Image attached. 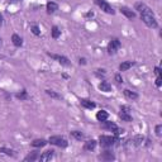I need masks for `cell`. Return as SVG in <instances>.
<instances>
[{
  "label": "cell",
  "mask_w": 162,
  "mask_h": 162,
  "mask_svg": "<svg viewBox=\"0 0 162 162\" xmlns=\"http://www.w3.org/2000/svg\"><path fill=\"white\" fill-rule=\"evenodd\" d=\"M53 155H55V151H52V149H48V151L43 152L42 155L39 156V160L46 162V161H49L51 158H53Z\"/></svg>",
  "instance_id": "obj_10"
},
{
  "label": "cell",
  "mask_w": 162,
  "mask_h": 162,
  "mask_svg": "<svg viewBox=\"0 0 162 162\" xmlns=\"http://www.w3.org/2000/svg\"><path fill=\"white\" fill-rule=\"evenodd\" d=\"M99 90L104 91V93H110L111 91V85L109 84L108 81H101L99 84Z\"/></svg>",
  "instance_id": "obj_12"
},
{
  "label": "cell",
  "mask_w": 162,
  "mask_h": 162,
  "mask_svg": "<svg viewBox=\"0 0 162 162\" xmlns=\"http://www.w3.org/2000/svg\"><path fill=\"white\" fill-rule=\"evenodd\" d=\"M39 158V155H38V152H32V153H29L28 156H25L24 157V161H31V162H33V161H36Z\"/></svg>",
  "instance_id": "obj_20"
},
{
  "label": "cell",
  "mask_w": 162,
  "mask_h": 162,
  "mask_svg": "<svg viewBox=\"0 0 162 162\" xmlns=\"http://www.w3.org/2000/svg\"><path fill=\"white\" fill-rule=\"evenodd\" d=\"M134 8H135V10L139 11L141 19L143 20L144 24H146L147 27H151V28H157L158 27V23H157V20H156L155 15H153L152 10L149 9L144 3H141V1L135 3Z\"/></svg>",
  "instance_id": "obj_1"
},
{
  "label": "cell",
  "mask_w": 162,
  "mask_h": 162,
  "mask_svg": "<svg viewBox=\"0 0 162 162\" xmlns=\"http://www.w3.org/2000/svg\"><path fill=\"white\" fill-rule=\"evenodd\" d=\"M94 15V13L93 11H90V13H87V17H93Z\"/></svg>",
  "instance_id": "obj_35"
},
{
  "label": "cell",
  "mask_w": 162,
  "mask_h": 162,
  "mask_svg": "<svg viewBox=\"0 0 162 162\" xmlns=\"http://www.w3.org/2000/svg\"><path fill=\"white\" fill-rule=\"evenodd\" d=\"M103 128L111 131L115 135H120V134L124 133V131L120 129V128H118V125L115 124V123H113V122H107V120H104V123H103Z\"/></svg>",
  "instance_id": "obj_4"
},
{
  "label": "cell",
  "mask_w": 162,
  "mask_h": 162,
  "mask_svg": "<svg viewBox=\"0 0 162 162\" xmlns=\"http://www.w3.org/2000/svg\"><path fill=\"white\" fill-rule=\"evenodd\" d=\"M71 135L75 139H77V141H81L82 138H84V134L81 133V132H79V131H72L71 132Z\"/></svg>",
  "instance_id": "obj_24"
},
{
  "label": "cell",
  "mask_w": 162,
  "mask_h": 162,
  "mask_svg": "<svg viewBox=\"0 0 162 162\" xmlns=\"http://www.w3.org/2000/svg\"><path fill=\"white\" fill-rule=\"evenodd\" d=\"M143 141H144L143 135H135L133 138V141H132V143H133L134 146H141V144L143 143Z\"/></svg>",
  "instance_id": "obj_22"
},
{
  "label": "cell",
  "mask_w": 162,
  "mask_h": 162,
  "mask_svg": "<svg viewBox=\"0 0 162 162\" xmlns=\"http://www.w3.org/2000/svg\"><path fill=\"white\" fill-rule=\"evenodd\" d=\"M0 152H3V153H5V155H8V156H14V151H11V149L9 148H0Z\"/></svg>",
  "instance_id": "obj_27"
},
{
  "label": "cell",
  "mask_w": 162,
  "mask_h": 162,
  "mask_svg": "<svg viewBox=\"0 0 162 162\" xmlns=\"http://www.w3.org/2000/svg\"><path fill=\"white\" fill-rule=\"evenodd\" d=\"M60 36H61V31L58 29V27H56V25L52 27V37H53L55 39H57Z\"/></svg>",
  "instance_id": "obj_25"
},
{
  "label": "cell",
  "mask_w": 162,
  "mask_h": 162,
  "mask_svg": "<svg viewBox=\"0 0 162 162\" xmlns=\"http://www.w3.org/2000/svg\"><path fill=\"white\" fill-rule=\"evenodd\" d=\"M48 143L53 144V146H57V147H61V148H66L69 146V142L63 137H61V135H52V137H49Z\"/></svg>",
  "instance_id": "obj_2"
},
{
  "label": "cell",
  "mask_w": 162,
  "mask_h": 162,
  "mask_svg": "<svg viewBox=\"0 0 162 162\" xmlns=\"http://www.w3.org/2000/svg\"><path fill=\"white\" fill-rule=\"evenodd\" d=\"M15 96H17L18 99H20V100H27V99H28V94H27V91H25V90H22L20 93L17 94Z\"/></svg>",
  "instance_id": "obj_26"
},
{
  "label": "cell",
  "mask_w": 162,
  "mask_h": 162,
  "mask_svg": "<svg viewBox=\"0 0 162 162\" xmlns=\"http://www.w3.org/2000/svg\"><path fill=\"white\" fill-rule=\"evenodd\" d=\"M46 94L48 96H51V98H53V99H62V96H61L60 94H57L56 91H53V90H46Z\"/></svg>",
  "instance_id": "obj_23"
},
{
  "label": "cell",
  "mask_w": 162,
  "mask_h": 162,
  "mask_svg": "<svg viewBox=\"0 0 162 162\" xmlns=\"http://www.w3.org/2000/svg\"><path fill=\"white\" fill-rule=\"evenodd\" d=\"M8 1H19V0H8Z\"/></svg>",
  "instance_id": "obj_37"
},
{
  "label": "cell",
  "mask_w": 162,
  "mask_h": 162,
  "mask_svg": "<svg viewBox=\"0 0 162 162\" xmlns=\"http://www.w3.org/2000/svg\"><path fill=\"white\" fill-rule=\"evenodd\" d=\"M99 158L101 161H113V160H115V156L110 151H105V152H103L101 155H99Z\"/></svg>",
  "instance_id": "obj_9"
},
{
  "label": "cell",
  "mask_w": 162,
  "mask_h": 162,
  "mask_svg": "<svg viewBox=\"0 0 162 162\" xmlns=\"http://www.w3.org/2000/svg\"><path fill=\"white\" fill-rule=\"evenodd\" d=\"M3 24V17H1V14H0V25Z\"/></svg>",
  "instance_id": "obj_36"
},
{
  "label": "cell",
  "mask_w": 162,
  "mask_h": 162,
  "mask_svg": "<svg viewBox=\"0 0 162 162\" xmlns=\"http://www.w3.org/2000/svg\"><path fill=\"white\" fill-rule=\"evenodd\" d=\"M124 95H125V98H128L131 100H137L138 99V94L134 93V91H132V90H129V89L124 90Z\"/></svg>",
  "instance_id": "obj_18"
},
{
  "label": "cell",
  "mask_w": 162,
  "mask_h": 162,
  "mask_svg": "<svg viewBox=\"0 0 162 162\" xmlns=\"http://www.w3.org/2000/svg\"><path fill=\"white\" fill-rule=\"evenodd\" d=\"M119 118L123 122H132V115L129 113H124V111H120L119 113Z\"/></svg>",
  "instance_id": "obj_21"
},
{
  "label": "cell",
  "mask_w": 162,
  "mask_h": 162,
  "mask_svg": "<svg viewBox=\"0 0 162 162\" xmlns=\"http://www.w3.org/2000/svg\"><path fill=\"white\" fill-rule=\"evenodd\" d=\"M32 32H33L34 36H39L41 34V31H39V28H38L37 25H33V27H32Z\"/></svg>",
  "instance_id": "obj_28"
},
{
  "label": "cell",
  "mask_w": 162,
  "mask_h": 162,
  "mask_svg": "<svg viewBox=\"0 0 162 162\" xmlns=\"http://www.w3.org/2000/svg\"><path fill=\"white\" fill-rule=\"evenodd\" d=\"M132 66H134V61H124L119 65V71H128Z\"/></svg>",
  "instance_id": "obj_11"
},
{
  "label": "cell",
  "mask_w": 162,
  "mask_h": 162,
  "mask_svg": "<svg viewBox=\"0 0 162 162\" xmlns=\"http://www.w3.org/2000/svg\"><path fill=\"white\" fill-rule=\"evenodd\" d=\"M47 143H48V142H47L46 139L41 138V139H34L33 142H32V146L36 147V148H41V147H45Z\"/></svg>",
  "instance_id": "obj_17"
},
{
  "label": "cell",
  "mask_w": 162,
  "mask_h": 162,
  "mask_svg": "<svg viewBox=\"0 0 162 162\" xmlns=\"http://www.w3.org/2000/svg\"><path fill=\"white\" fill-rule=\"evenodd\" d=\"M108 118H109V114H108V111H105V110H100L96 113V119H98L99 122H104Z\"/></svg>",
  "instance_id": "obj_16"
},
{
  "label": "cell",
  "mask_w": 162,
  "mask_h": 162,
  "mask_svg": "<svg viewBox=\"0 0 162 162\" xmlns=\"http://www.w3.org/2000/svg\"><path fill=\"white\" fill-rule=\"evenodd\" d=\"M46 9H47V13H48V14H53L55 11L58 9V5L56 4V3H53V1H49V3H47Z\"/></svg>",
  "instance_id": "obj_15"
},
{
  "label": "cell",
  "mask_w": 162,
  "mask_h": 162,
  "mask_svg": "<svg viewBox=\"0 0 162 162\" xmlns=\"http://www.w3.org/2000/svg\"><path fill=\"white\" fill-rule=\"evenodd\" d=\"M155 73L157 76H161V69L160 67H155Z\"/></svg>",
  "instance_id": "obj_33"
},
{
  "label": "cell",
  "mask_w": 162,
  "mask_h": 162,
  "mask_svg": "<svg viewBox=\"0 0 162 162\" xmlns=\"http://www.w3.org/2000/svg\"><path fill=\"white\" fill-rule=\"evenodd\" d=\"M120 48V41L118 39V38H113V39L109 42V45H108V53L109 55H114V53H117V51Z\"/></svg>",
  "instance_id": "obj_6"
},
{
  "label": "cell",
  "mask_w": 162,
  "mask_h": 162,
  "mask_svg": "<svg viewBox=\"0 0 162 162\" xmlns=\"http://www.w3.org/2000/svg\"><path fill=\"white\" fill-rule=\"evenodd\" d=\"M94 3H95V4L98 5V7L103 11H105L107 14H111V15H113V14H115V11L113 10V8H111L110 5H109L108 3L105 1V0H94Z\"/></svg>",
  "instance_id": "obj_5"
},
{
  "label": "cell",
  "mask_w": 162,
  "mask_h": 162,
  "mask_svg": "<svg viewBox=\"0 0 162 162\" xmlns=\"http://www.w3.org/2000/svg\"><path fill=\"white\" fill-rule=\"evenodd\" d=\"M119 10H120V13L124 14V15H125L128 19H134V18H135V13H134L133 10L129 9V8H127V7H122Z\"/></svg>",
  "instance_id": "obj_7"
},
{
  "label": "cell",
  "mask_w": 162,
  "mask_h": 162,
  "mask_svg": "<svg viewBox=\"0 0 162 162\" xmlns=\"http://www.w3.org/2000/svg\"><path fill=\"white\" fill-rule=\"evenodd\" d=\"M86 63V60L85 58H80V65H85Z\"/></svg>",
  "instance_id": "obj_34"
},
{
  "label": "cell",
  "mask_w": 162,
  "mask_h": 162,
  "mask_svg": "<svg viewBox=\"0 0 162 162\" xmlns=\"http://www.w3.org/2000/svg\"><path fill=\"white\" fill-rule=\"evenodd\" d=\"M115 142H118V139L115 137H111V135H100L99 137V143L105 148L114 146Z\"/></svg>",
  "instance_id": "obj_3"
},
{
  "label": "cell",
  "mask_w": 162,
  "mask_h": 162,
  "mask_svg": "<svg viewBox=\"0 0 162 162\" xmlns=\"http://www.w3.org/2000/svg\"><path fill=\"white\" fill-rule=\"evenodd\" d=\"M11 41H13V45L15 46V47H20V46L23 45L22 38H20L18 34H13V36H11Z\"/></svg>",
  "instance_id": "obj_19"
},
{
  "label": "cell",
  "mask_w": 162,
  "mask_h": 162,
  "mask_svg": "<svg viewBox=\"0 0 162 162\" xmlns=\"http://www.w3.org/2000/svg\"><path fill=\"white\" fill-rule=\"evenodd\" d=\"M96 147V141L95 139H90V141H86L84 144V149L85 151H93V149H95Z\"/></svg>",
  "instance_id": "obj_14"
},
{
  "label": "cell",
  "mask_w": 162,
  "mask_h": 162,
  "mask_svg": "<svg viewBox=\"0 0 162 162\" xmlns=\"http://www.w3.org/2000/svg\"><path fill=\"white\" fill-rule=\"evenodd\" d=\"M49 56H51L52 58H56V60L58 61L62 66H70V61H69V58L67 57H65V56H57V55H51V53H48Z\"/></svg>",
  "instance_id": "obj_8"
},
{
  "label": "cell",
  "mask_w": 162,
  "mask_h": 162,
  "mask_svg": "<svg viewBox=\"0 0 162 162\" xmlns=\"http://www.w3.org/2000/svg\"><path fill=\"white\" fill-rule=\"evenodd\" d=\"M80 104H81V107H84V108H86V109H94V108L96 107L95 103L91 101V100H87V99H81L80 100Z\"/></svg>",
  "instance_id": "obj_13"
},
{
  "label": "cell",
  "mask_w": 162,
  "mask_h": 162,
  "mask_svg": "<svg viewBox=\"0 0 162 162\" xmlns=\"http://www.w3.org/2000/svg\"><path fill=\"white\" fill-rule=\"evenodd\" d=\"M155 131H156V134L160 137V135L162 134V125H160V124L156 125V129H155Z\"/></svg>",
  "instance_id": "obj_30"
},
{
  "label": "cell",
  "mask_w": 162,
  "mask_h": 162,
  "mask_svg": "<svg viewBox=\"0 0 162 162\" xmlns=\"http://www.w3.org/2000/svg\"><path fill=\"white\" fill-rule=\"evenodd\" d=\"M120 111H124V113L131 114V108H129L128 105H122V107H120Z\"/></svg>",
  "instance_id": "obj_29"
},
{
  "label": "cell",
  "mask_w": 162,
  "mask_h": 162,
  "mask_svg": "<svg viewBox=\"0 0 162 162\" xmlns=\"http://www.w3.org/2000/svg\"><path fill=\"white\" fill-rule=\"evenodd\" d=\"M161 80H162L161 76H157V79H156V86H157V87L161 86Z\"/></svg>",
  "instance_id": "obj_32"
},
{
  "label": "cell",
  "mask_w": 162,
  "mask_h": 162,
  "mask_svg": "<svg viewBox=\"0 0 162 162\" xmlns=\"http://www.w3.org/2000/svg\"><path fill=\"white\" fill-rule=\"evenodd\" d=\"M115 81L118 82V84H122V82H123V79H122V76H120L119 73H117V75H115Z\"/></svg>",
  "instance_id": "obj_31"
}]
</instances>
